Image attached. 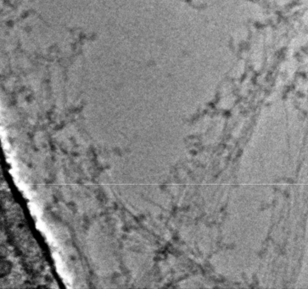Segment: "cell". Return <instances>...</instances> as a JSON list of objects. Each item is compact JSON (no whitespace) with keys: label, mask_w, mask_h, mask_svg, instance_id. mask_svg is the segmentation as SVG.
<instances>
[{"label":"cell","mask_w":308,"mask_h":289,"mask_svg":"<svg viewBox=\"0 0 308 289\" xmlns=\"http://www.w3.org/2000/svg\"><path fill=\"white\" fill-rule=\"evenodd\" d=\"M53 259L55 260V263H56V270L58 274L60 275V277L62 278V280L64 282V284H66V286L67 288H72V284H73V281L71 278L69 272L67 270V267L65 266L63 260L61 259V255H59L57 252H53Z\"/></svg>","instance_id":"cell-1"}]
</instances>
